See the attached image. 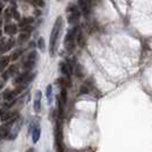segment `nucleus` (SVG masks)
Returning <instances> with one entry per match:
<instances>
[{
	"label": "nucleus",
	"instance_id": "6",
	"mask_svg": "<svg viewBox=\"0 0 152 152\" xmlns=\"http://www.w3.org/2000/svg\"><path fill=\"white\" fill-rule=\"evenodd\" d=\"M41 91H37V94H36V99H34V102H33V109H34V111L39 113L40 112V110H41Z\"/></svg>",
	"mask_w": 152,
	"mask_h": 152
},
{
	"label": "nucleus",
	"instance_id": "1",
	"mask_svg": "<svg viewBox=\"0 0 152 152\" xmlns=\"http://www.w3.org/2000/svg\"><path fill=\"white\" fill-rule=\"evenodd\" d=\"M62 28V17L58 16L56 18V21L54 23L53 30L50 32V39H49V53L50 56H55L56 54V49H57V41H58V37L61 33Z\"/></svg>",
	"mask_w": 152,
	"mask_h": 152
},
{
	"label": "nucleus",
	"instance_id": "7",
	"mask_svg": "<svg viewBox=\"0 0 152 152\" xmlns=\"http://www.w3.org/2000/svg\"><path fill=\"white\" fill-rule=\"evenodd\" d=\"M78 5L80 8V12L85 16L88 15V1L87 0H78Z\"/></svg>",
	"mask_w": 152,
	"mask_h": 152
},
{
	"label": "nucleus",
	"instance_id": "4",
	"mask_svg": "<svg viewBox=\"0 0 152 152\" xmlns=\"http://www.w3.org/2000/svg\"><path fill=\"white\" fill-rule=\"evenodd\" d=\"M60 70H61L63 76L69 78L71 76V72H72V66L68 63H65V62H62V63H60Z\"/></svg>",
	"mask_w": 152,
	"mask_h": 152
},
{
	"label": "nucleus",
	"instance_id": "16",
	"mask_svg": "<svg viewBox=\"0 0 152 152\" xmlns=\"http://www.w3.org/2000/svg\"><path fill=\"white\" fill-rule=\"evenodd\" d=\"M38 46L41 50H44V49H45V41H44V39L42 38H40L38 40Z\"/></svg>",
	"mask_w": 152,
	"mask_h": 152
},
{
	"label": "nucleus",
	"instance_id": "18",
	"mask_svg": "<svg viewBox=\"0 0 152 152\" xmlns=\"http://www.w3.org/2000/svg\"><path fill=\"white\" fill-rule=\"evenodd\" d=\"M33 22V18H29V20H23L22 22H21V25H26V24H30V23Z\"/></svg>",
	"mask_w": 152,
	"mask_h": 152
},
{
	"label": "nucleus",
	"instance_id": "8",
	"mask_svg": "<svg viewBox=\"0 0 152 152\" xmlns=\"http://www.w3.org/2000/svg\"><path fill=\"white\" fill-rule=\"evenodd\" d=\"M40 134H41V129H40V127H39L38 125L37 126H34L33 127V129H32V142L33 143H37L39 141V138H40Z\"/></svg>",
	"mask_w": 152,
	"mask_h": 152
},
{
	"label": "nucleus",
	"instance_id": "17",
	"mask_svg": "<svg viewBox=\"0 0 152 152\" xmlns=\"http://www.w3.org/2000/svg\"><path fill=\"white\" fill-rule=\"evenodd\" d=\"M32 2L36 4V5H38L39 7H44V5H45V2L42 0H32Z\"/></svg>",
	"mask_w": 152,
	"mask_h": 152
},
{
	"label": "nucleus",
	"instance_id": "2",
	"mask_svg": "<svg viewBox=\"0 0 152 152\" xmlns=\"http://www.w3.org/2000/svg\"><path fill=\"white\" fill-rule=\"evenodd\" d=\"M77 33H78V25H75L72 30L69 31L64 39V46L68 52H73L75 49V39L77 37Z\"/></svg>",
	"mask_w": 152,
	"mask_h": 152
},
{
	"label": "nucleus",
	"instance_id": "5",
	"mask_svg": "<svg viewBox=\"0 0 152 152\" xmlns=\"http://www.w3.org/2000/svg\"><path fill=\"white\" fill-rule=\"evenodd\" d=\"M79 17H80V12H79V10L73 12V13H70L68 16V22L70 23V24L77 25L78 22H79Z\"/></svg>",
	"mask_w": 152,
	"mask_h": 152
},
{
	"label": "nucleus",
	"instance_id": "11",
	"mask_svg": "<svg viewBox=\"0 0 152 152\" xmlns=\"http://www.w3.org/2000/svg\"><path fill=\"white\" fill-rule=\"evenodd\" d=\"M16 31H17V29H16L15 25H13V24H8L7 26L5 28V32H6L7 34H9V36H13V34H15Z\"/></svg>",
	"mask_w": 152,
	"mask_h": 152
},
{
	"label": "nucleus",
	"instance_id": "20",
	"mask_svg": "<svg viewBox=\"0 0 152 152\" xmlns=\"http://www.w3.org/2000/svg\"><path fill=\"white\" fill-rule=\"evenodd\" d=\"M1 138H2V137H1V134H0V140H1Z\"/></svg>",
	"mask_w": 152,
	"mask_h": 152
},
{
	"label": "nucleus",
	"instance_id": "10",
	"mask_svg": "<svg viewBox=\"0 0 152 152\" xmlns=\"http://www.w3.org/2000/svg\"><path fill=\"white\" fill-rule=\"evenodd\" d=\"M46 97H47L48 104H52V99H53V87H52V85H48V86H47V89H46Z\"/></svg>",
	"mask_w": 152,
	"mask_h": 152
},
{
	"label": "nucleus",
	"instance_id": "19",
	"mask_svg": "<svg viewBox=\"0 0 152 152\" xmlns=\"http://www.w3.org/2000/svg\"><path fill=\"white\" fill-rule=\"evenodd\" d=\"M26 152H34V149H32V148H31V149H29Z\"/></svg>",
	"mask_w": 152,
	"mask_h": 152
},
{
	"label": "nucleus",
	"instance_id": "14",
	"mask_svg": "<svg viewBox=\"0 0 152 152\" xmlns=\"http://www.w3.org/2000/svg\"><path fill=\"white\" fill-rule=\"evenodd\" d=\"M28 38H29V33H28V32H26V33H22V34L20 36V38H18V42L22 44L24 41H26Z\"/></svg>",
	"mask_w": 152,
	"mask_h": 152
},
{
	"label": "nucleus",
	"instance_id": "15",
	"mask_svg": "<svg viewBox=\"0 0 152 152\" xmlns=\"http://www.w3.org/2000/svg\"><path fill=\"white\" fill-rule=\"evenodd\" d=\"M77 10H79V8H77L76 5H69L68 7H66V12L68 13H73V12H77Z\"/></svg>",
	"mask_w": 152,
	"mask_h": 152
},
{
	"label": "nucleus",
	"instance_id": "13",
	"mask_svg": "<svg viewBox=\"0 0 152 152\" xmlns=\"http://www.w3.org/2000/svg\"><path fill=\"white\" fill-rule=\"evenodd\" d=\"M23 54V49H16L14 53L12 54V56H10V60L12 61H16V60H18L20 57H21V55Z\"/></svg>",
	"mask_w": 152,
	"mask_h": 152
},
{
	"label": "nucleus",
	"instance_id": "9",
	"mask_svg": "<svg viewBox=\"0 0 152 152\" xmlns=\"http://www.w3.org/2000/svg\"><path fill=\"white\" fill-rule=\"evenodd\" d=\"M9 61H10V57H7V56H4L0 58V72L5 71V69L7 68L9 64Z\"/></svg>",
	"mask_w": 152,
	"mask_h": 152
},
{
	"label": "nucleus",
	"instance_id": "12",
	"mask_svg": "<svg viewBox=\"0 0 152 152\" xmlns=\"http://www.w3.org/2000/svg\"><path fill=\"white\" fill-rule=\"evenodd\" d=\"M37 58H38V54L37 52H31L28 56H26V58H25V61H29V62H33V63H36L37 62Z\"/></svg>",
	"mask_w": 152,
	"mask_h": 152
},
{
	"label": "nucleus",
	"instance_id": "3",
	"mask_svg": "<svg viewBox=\"0 0 152 152\" xmlns=\"http://www.w3.org/2000/svg\"><path fill=\"white\" fill-rule=\"evenodd\" d=\"M16 118H18L17 112H9V111H5V110H0V119L2 122L9 121V120H13Z\"/></svg>",
	"mask_w": 152,
	"mask_h": 152
}]
</instances>
